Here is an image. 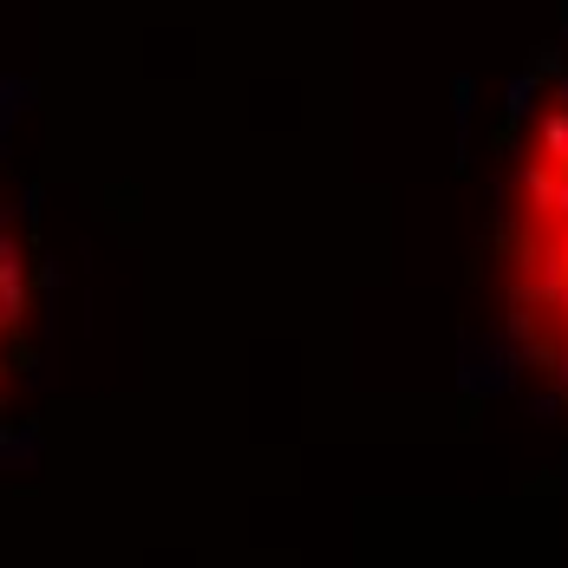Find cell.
I'll return each instance as SVG.
<instances>
[{"label": "cell", "instance_id": "cell-1", "mask_svg": "<svg viewBox=\"0 0 568 568\" xmlns=\"http://www.w3.org/2000/svg\"><path fill=\"white\" fill-rule=\"evenodd\" d=\"M13 334H20V248L0 223V366L13 353Z\"/></svg>", "mask_w": 568, "mask_h": 568}]
</instances>
